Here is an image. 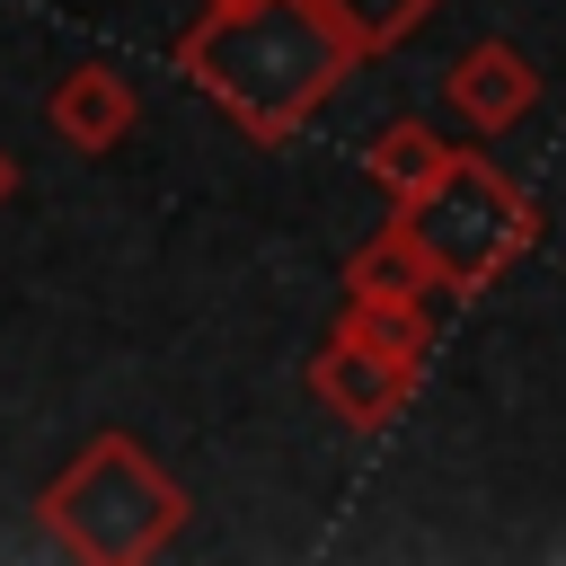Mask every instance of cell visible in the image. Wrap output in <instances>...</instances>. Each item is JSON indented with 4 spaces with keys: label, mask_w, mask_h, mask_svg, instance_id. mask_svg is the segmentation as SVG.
Here are the masks:
<instances>
[{
    "label": "cell",
    "mask_w": 566,
    "mask_h": 566,
    "mask_svg": "<svg viewBox=\"0 0 566 566\" xmlns=\"http://www.w3.org/2000/svg\"><path fill=\"white\" fill-rule=\"evenodd\" d=\"M53 531L80 557H150L159 539H177L186 522V486L133 442V433H97L44 495Z\"/></svg>",
    "instance_id": "obj_3"
},
{
    "label": "cell",
    "mask_w": 566,
    "mask_h": 566,
    "mask_svg": "<svg viewBox=\"0 0 566 566\" xmlns=\"http://www.w3.org/2000/svg\"><path fill=\"white\" fill-rule=\"evenodd\" d=\"M398 212V239L416 248V265H424V283L433 292H486L495 274H513L531 248H539V230H548V212H539V195L522 186V177H504L486 150H451L407 203H389Z\"/></svg>",
    "instance_id": "obj_2"
},
{
    "label": "cell",
    "mask_w": 566,
    "mask_h": 566,
    "mask_svg": "<svg viewBox=\"0 0 566 566\" xmlns=\"http://www.w3.org/2000/svg\"><path fill=\"white\" fill-rule=\"evenodd\" d=\"M442 106H451L478 142H495V133H513V124L539 106V62H531L522 44H504V35H478V44L451 53V71H442Z\"/></svg>",
    "instance_id": "obj_4"
},
{
    "label": "cell",
    "mask_w": 566,
    "mask_h": 566,
    "mask_svg": "<svg viewBox=\"0 0 566 566\" xmlns=\"http://www.w3.org/2000/svg\"><path fill=\"white\" fill-rule=\"evenodd\" d=\"M310 9H318V18H327L345 44H354V62H363V53L407 44V35H416V27H424L442 0H310Z\"/></svg>",
    "instance_id": "obj_8"
},
{
    "label": "cell",
    "mask_w": 566,
    "mask_h": 566,
    "mask_svg": "<svg viewBox=\"0 0 566 566\" xmlns=\"http://www.w3.org/2000/svg\"><path fill=\"white\" fill-rule=\"evenodd\" d=\"M442 159H451V142H442L424 115H398V124H380V133H371V150H363V168L389 186V203H407V195H416V186H424Z\"/></svg>",
    "instance_id": "obj_7"
},
{
    "label": "cell",
    "mask_w": 566,
    "mask_h": 566,
    "mask_svg": "<svg viewBox=\"0 0 566 566\" xmlns=\"http://www.w3.org/2000/svg\"><path fill=\"white\" fill-rule=\"evenodd\" d=\"M416 371L424 363H398V354H380V345H363V336H327L318 345V363H310V389H318V407L327 416H345L354 433H371V424H389L407 398H416Z\"/></svg>",
    "instance_id": "obj_5"
},
{
    "label": "cell",
    "mask_w": 566,
    "mask_h": 566,
    "mask_svg": "<svg viewBox=\"0 0 566 566\" xmlns=\"http://www.w3.org/2000/svg\"><path fill=\"white\" fill-rule=\"evenodd\" d=\"M0 203H9V159H0Z\"/></svg>",
    "instance_id": "obj_10"
},
{
    "label": "cell",
    "mask_w": 566,
    "mask_h": 566,
    "mask_svg": "<svg viewBox=\"0 0 566 566\" xmlns=\"http://www.w3.org/2000/svg\"><path fill=\"white\" fill-rule=\"evenodd\" d=\"M53 133L71 142V150H115L124 133H133V80L124 71H106V62H88V71H71L62 88H53Z\"/></svg>",
    "instance_id": "obj_6"
},
{
    "label": "cell",
    "mask_w": 566,
    "mask_h": 566,
    "mask_svg": "<svg viewBox=\"0 0 566 566\" xmlns=\"http://www.w3.org/2000/svg\"><path fill=\"white\" fill-rule=\"evenodd\" d=\"M177 62L256 142H283L336 97V80L354 71V44L310 0H248V9H203V27L177 44Z\"/></svg>",
    "instance_id": "obj_1"
},
{
    "label": "cell",
    "mask_w": 566,
    "mask_h": 566,
    "mask_svg": "<svg viewBox=\"0 0 566 566\" xmlns=\"http://www.w3.org/2000/svg\"><path fill=\"white\" fill-rule=\"evenodd\" d=\"M203 9H248V0H203Z\"/></svg>",
    "instance_id": "obj_9"
}]
</instances>
